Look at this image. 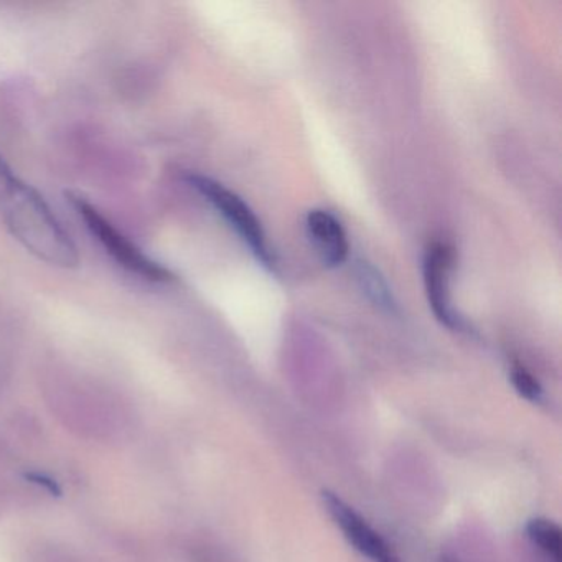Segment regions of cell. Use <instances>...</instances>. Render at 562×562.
I'll use <instances>...</instances> for the list:
<instances>
[{
	"instance_id": "cell-1",
	"label": "cell",
	"mask_w": 562,
	"mask_h": 562,
	"mask_svg": "<svg viewBox=\"0 0 562 562\" xmlns=\"http://www.w3.org/2000/svg\"><path fill=\"white\" fill-rule=\"evenodd\" d=\"M0 213L11 235L31 255L54 268L80 265L75 245L60 220L34 187L19 179L0 157Z\"/></svg>"
},
{
	"instance_id": "cell-2",
	"label": "cell",
	"mask_w": 562,
	"mask_h": 562,
	"mask_svg": "<svg viewBox=\"0 0 562 562\" xmlns=\"http://www.w3.org/2000/svg\"><path fill=\"white\" fill-rule=\"evenodd\" d=\"M70 203L77 210L78 216L83 220L88 232L98 239L104 251L121 266L130 271L131 274L139 276L144 281L164 282L173 281V274L169 269L164 268L159 262L150 259L143 249L137 248L127 236H124L120 229L114 228L113 223L101 215L97 206L91 205L83 196L70 193Z\"/></svg>"
},
{
	"instance_id": "cell-3",
	"label": "cell",
	"mask_w": 562,
	"mask_h": 562,
	"mask_svg": "<svg viewBox=\"0 0 562 562\" xmlns=\"http://www.w3.org/2000/svg\"><path fill=\"white\" fill-rule=\"evenodd\" d=\"M186 182L195 189L206 202L215 206L216 212L228 222V225L238 233L239 238L255 252L258 261H261L266 268H274V258L269 249L261 222L241 196L236 195L235 192L226 189L216 180L199 176V173H189L186 176Z\"/></svg>"
},
{
	"instance_id": "cell-4",
	"label": "cell",
	"mask_w": 562,
	"mask_h": 562,
	"mask_svg": "<svg viewBox=\"0 0 562 562\" xmlns=\"http://www.w3.org/2000/svg\"><path fill=\"white\" fill-rule=\"evenodd\" d=\"M453 249L446 243H432L424 255V285L427 301L440 324L452 330H465L463 318L457 314L450 299V274H452Z\"/></svg>"
},
{
	"instance_id": "cell-5",
	"label": "cell",
	"mask_w": 562,
	"mask_h": 562,
	"mask_svg": "<svg viewBox=\"0 0 562 562\" xmlns=\"http://www.w3.org/2000/svg\"><path fill=\"white\" fill-rule=\"evenodd\" d=\"M325 508L335 519L345 538L355 546L357 551L367 555L371 562H400V559L391 551L390 544L381 538L380 532L374 531L367 519L355 512L348 503H345L337 493L330 490L322 492Z\"/></svg>"
},
{
	"instance_id": "cell-6",
	"label": "cell",
	"mask_w": 562,
	"mask_h": 562,
	"mask_svg": "<svg viewBox=\"0 0 562 562\" xmlns=\"http://www.w3.org/2000/svg\"><path fill=\"white\" fill-rule=\"evenodd\" d=\"M305 226H307L308 238L314 243L325 266L337 268L347 261L348 251H350L347 233L331 213L325 210H312L305 220Z\"/></svg>"
},
{
	"instance_id": "cell-7",
	"label": "cell",
	"mask_w": 562,
	"mask_h": 562,
	"mask_svg": "<svg viewBox=\"0 0 562 562\" xmlns=\"http://www.w3.org/2000/svg\"><path fill=\"white\" fill-rule=\"evenodd\" d=\"M532 544L544 552L552 562H561V529L551 519L535 518L526 525Z\"/></svg>"
},
{
	"instance_id": "cell-8",
	"label": "cell",
	"mask_w": 562,
	"mask_h": 562,
	"mask_svg": "<svg viewBox=\"0 0 562 562\" xmlns=\"http://www.w3.org/2000/svg\"><path fill=\"white\" fill-rule=\"evenodd\" d=\"M358 281H360L364 294L378 307L383 308V311H396V302H394L393 294H391L386 281H384L383 276L380 274L376 268L368 265V262H358Z\"/></svg>"
},
{
	"instance_id": "cell-9",
	"label": "cell",
	"mask_w": 562,
	"mask_h": 562,
	"mask_svg": "<svg viewBox=\"0 0 562 562\" xmlns=\"http://www.w3.org/2000/svg\"><path fill=\"white\" fill-rule=\"evenodd\" d=\"M513 386L516 387L522 397H526L532 403H538L541 400L542 390L539 386L538 381L532 378L531 373L525 370L522 367H515L512 370Z\"/></svg>"
},
{
	"instance_id": "cell-10",
	"label": "cell",
	"mask_w": 562,
	"mask_h": 562,
	"mask_svg": "<svg viewBox=\"0 0 562 562\" xmlns=\"http://www.w3.org/2000/svg\"><path fill=\"white\" fill-rule=\"evenodd\" d=\"M442 562H456V561H453V559L443 558V559H442Z\"/></svg>"
}]
</instances>
